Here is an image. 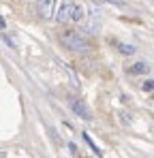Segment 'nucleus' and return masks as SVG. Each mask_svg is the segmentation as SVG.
<instances>
[{"label": "nucleus", "mask_w": 154, "mask_h": 158, "mask_svg": "<svg viewBox=\"0 0 154 158\" xmlns=\"http://www.w3.org/2000/svg\"><path fill=\"white\" fill-rule=\"evenodd\" d=\"M71 109L75 111L77 115L81 118V120H88V122L92 120V111L88 109V105H86L83 101H79V98H73V101H71Z\"/></svg>", "instance_id": "3"}, {"label": "nucleus", "mask_w": 154, "mask_h": 158, "mask_svg": "<svg viewBox=\"0 0 154 158\" xmlns=\"http://www.w3.org/2000/svg\"><path fill=\"white\" fill-rule=\"evenodd\" d=\"M4 28H6V24H4V19L0 17V30H4Z\"/></svg>", "instance_id": "9"}, {"label": "nucleus", "mask_w": 154, "mask_h": 158, "mask_svg": "<svg viewBox=\"0 0 154 158\" xmlns=\"http://www.w3.org/2000/svg\"><path fill=\"white\" fill-rule=\"evenodd\" d=\"M73 6H75V4H71V2H62V4H60V9L56 11V19H58L60 24H64V22L73 19Z\"/></svg>", "instance_id": "4"}, {"label": "nucleus", "mask_w": 154, "mask_h": 158, "mask_svg": "<svg viewBox=\"0 0 154 158\" xmlns=\"http://www.w3.org/2000/svg\"><path fill=\"white\" fill-rule=\"evenodd\" d=\"M86 19V9L81 4H75L73 6V22H83Z\"/></svg>", "instance_id": "6"}, {"label": "nucleus", "mask_w": 154, "mask_h": 158, "mask_svg": "<svg viewBox=\"0 0 154 158\" xmlns=\"http://www.w3.org/2000/svg\"><path fill=\"white\" fill-rule=\"evenodd\" d=\"M143 90H146V92H152L154 90V79H148V81L143 83Z\"/></svg>", "instance_id": "8"}, {"label": "nucleus", "mask_w": 154, "mask_h": 158, "mask_svg": "<svg viewBox=\"0 0 154 158\" xmlns=\"http://www.w3.org/2000/svg\"><path fill=\"white\" fill-rule=\"evenodd\" d=\"M36 13H39L41 19L56 17V0H39L36 2Z\"/></svg>", "instance_id": "2"}, {"label": "nucleus", "mask_w": 154, "mask_h": 158, "mask_svg": "<svg viewBox=\"0 0 154 158\" xmlns=\"http://www.w3.org/2000/svg\"><path fill=\"white\" fill-rule=\"evenodd\" d=\"M60 41H62L64 47H69V49H73V52H83V49L90 47L88 39H86L81 32H77V30H66V32H62Z\"/></svg>", "instance_id": "1"}, {"label": "nucleus", "mask_w": 154, "mask_h": 158, "mask_svg": "<svg viewBox=\"0 0 154 158\" xmlns=\"http://www.w3.org/2000/svg\"><path fill=\"white\" fill-rule=\"evenodd\" d=\"M118 52L124 53V56H130V53H135V47L130 43H118Z\"/></svg>", "instance_id": "7"}, {"label": "nucleus", "mask_w": 154, "mask_h": 158, "mask_svg": "<svg viewBox=\"0 0 154 158\" xmlns=\"http://www.w3.org/2000/svg\"><path fill=\"white\" fill-rule=\"evenodd\" d=\"M128 71H130L133 75H146V73L150 71V66H148L146 62H137V64H133V66H130Z\"/></svg>", "instance_id": "5"}]
</instances>
